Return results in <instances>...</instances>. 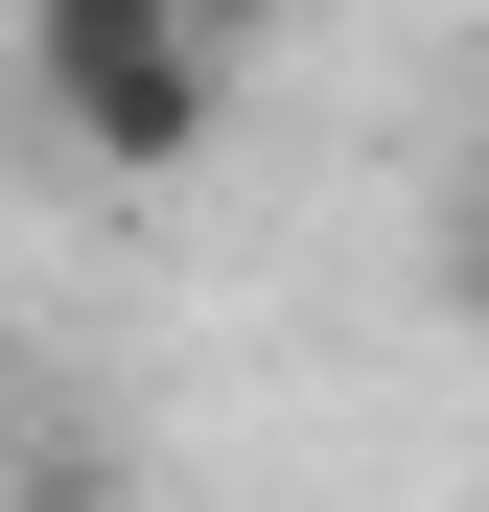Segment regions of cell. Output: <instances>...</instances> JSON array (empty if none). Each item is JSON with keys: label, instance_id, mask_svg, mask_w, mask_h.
Here are the masks:
<instances>
[{"label": "cell", "instance_id": "7a4b0ae2", "mask_svg": "<svg viewBox=\"0 0 489 512\" xmlns=\"http://www.w3.org/2000/svg\"><path fill=\"white\" fill-rule=\"evenodd\" d=\"M443 280H466V303H489V140H466V163H443Z\"/></svg>", "mask_w": 489, "mask_h": 512}, {"label": "cell", "instance_id": "6da1fadb", "mask_svg": "<svg viewBox=\"0 0 489 512\" xmlns=\"http://www.w3.org/2000/svg\"><path fill=\"white\" fill-rule=\"evenodd\" d=\"M0 70L94 187H187L233 140V0H0Z\"/></svg>", "mask_w": 489, "mask_h": 512}]
</instances>
